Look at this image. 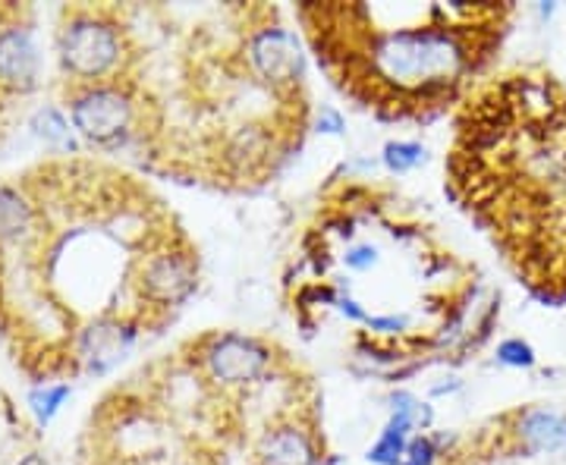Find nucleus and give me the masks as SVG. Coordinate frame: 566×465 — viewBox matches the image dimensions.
Listing matches in <instances>:
<instances>
[{"label":"nucleus","mask_w":566,"mask_h":465,"mask_svg":"<svg viewBox=\"0 0 566 465\" xmlns=\"http://www.w3.org/2000/svg\"><path fill=\"white\" fill-rule=\"evenodd\" d=\"M450 186L532 293L566 303V88L510 73L469 98L457 120Z\"/></svg>","instance_id":"obj_1"},{"label":"nucleus","mask_w":566,"mask_h":465,"mask_svg":"<svg viewBox=\"0 0 566 465\" xmlns=\"http://www.w3.org/2000/svg\"><path fill=\"white\" fill-rule=\"evenodd\" d=\"M506 13V7L428 3L390 25L368 3H305L296 10L324 73L385 120L444 114L491 61Z\"/></svg>","instance_id":"obj_2"},{"label":"nucleus","mask_w":566,"mask_h":465,"mask_svg":"<svg viewBox=\"0 0 566 465\" xmlns=\"http://www.w3.org/2000/svg\"><path fill=\"white\" fill-rule=\"evenodd\" d=\"M129 39L104 7H73L57 29V63L70 88L117 82L126 73Z\"/></svg>","instance_id":"obj_3"},{"label":"nucleus","mask_w":566,"mask_h":465,"mask_svg":"<svg viewBox=\"0 0 566 465\" xmlns=\"http://www.w3.org/2000/svg\"><path fill=\"white\" fill-rule=\"evenodd\" d=\"M66 104L76 136L92 148L120 151L142 133L145 104L129 80L70 88Z\"/></svg>","instance_id":"obj_4"},{"label":"nucleus","mask_w":566,"mask_h":465,"mask_svg":"<svg viewBox=\"0 0 566 465\" xmlns=\"http://www.w3.org/2000/svg\"><path fill=\"white\" fill-rule=\"evenodd\" d=\"M277 359V349L262 337L240 330H214L196 340L189 364L205 384L230 393H252L274 378Z\"/></svg>","instance_id":"obj_5"},{"label":"nucleus","mask_w":566,"mask_h":465,"mask_svg":"<svg viewBox=\"0 0 566 465\" xmlns=\"http://www.w3.org/2000/svg\"><path fill=\"white\" fill-rule=\"evenodd\" d=\"M199 289V258L180 230H164L136 264V296L148 318L186 305Z\"/></svg>","instance_id":"obj_6"},{"label":"nucleus","mask_w":566,"mask_h":465,"mask_svg":"<svg viewBox=\"0 0 566 465\" xmlns=\"http://www.w3.org/2000/svg\"><path fill=\"white\" fill-rule=\"evenodd\" d=\"M245 66L252 76L264 82L274 95L293 98L300 95L305 85V54L303 44L296 39L293 29L283 22H262L249 29L243 41Z\"/></svg>","instance_id":"obj_7"},{"label":"nucleus","mask_w":566,"mask_h":465,"mask_svg":"<svg viewBox=\"0 0 566 465\" xmlns=\"http://www.w3.org/2000/svg\"><path fill=\"white\" fill-rule=\"evenodd\" d=\"M145 324L136 318H95L85 321L73 337L70 346V359L73 368H80L85 374H111L117 364L133 352V346L139 344Z\"/></svg>","instance_id":"obj_8"},{"label":"nucleus","mask_w":566,"mask_h":465,"mask_svg":"<svg viewBox=\"0 0 566 465\" xmlns=\"http://www.w3.org/2000/svg\"><path fill=\"white\" fill-rule=\"evenodd\" d=\"M434 425V409L412 390H390L387 393V422L378 431L375 444L365 450V459L371 465H403L406 446L416 434Z\"/></svg>","instance_id":"obj_9"},{"label":"nucleus","mask_w":566,"mask_h":465,"mask_svg":"<svg viewBox=\"0 0 566 465\" xmlns=\"http://www.w3.org/2000/svg\"><path fill=\"white\" fill-rule=\"evenodd\" d=\"M322 441L315 419L296 412L281 415L259 431L252 446V465H322Z\"/></svg>","instance_id":"obj_10"},{"label":"nucleus","mask_w":566,"mask_h":465,"mask_svg":"<svg viewBox=\"0 0 566 465\" xmlns=\"http://www.w3.org/2000/svg\"><path fill=\"white\" fill-rule=\"evenodd\" d=\"M41 82V51L35 32L25 22L0 25V88L29 95Z\"/></svg>","instance_id":"obj_11"},{"label":"nucleus","mask_w":566,"mask_h":465,"mask_svg":"<svg viewBox=\"0 0 566 465\" xmlns=\"http://www.w3.org/2000/svg\"><path fill=\"white\" fill-rule=\"evenodd\" d=\"M41 211L29 186L0 182V255L20 252L35 240Z\"/></svg>","instance_id":"obj_12"},{"label":"nucleus","mask_w":566,"mask_h":465,"mask_svg":"<svg viewBox=\"0 0 566 465\" xmlns=\"http://www.w3.org/2000/svg\"><path fill=\"white\" fill-rule=\"evenodd\" d=\"M516 444L523 446L528 456L542 453H560L566 450V412L557 409H523L516 415Z\"/></svg>","instance_id":"obj_13"},{"label":"nucleus","mask_w":566,"mask_h":465,"mask_svg":"<svg viewBox=\"0 0 566 465\" xmlns=\"http://www.w3.org/2000/svg\"><path fill=\"white\" fill-rule=\"evenodd\" d=\"M29 126H32V133H35L48 148L63 151V155H80V136H76L73 123H70V117L63 114L61 107H54V104L39 107V110L32 114V123H29Z\"/></svg>","instance_id":"obj_14"},{"label":"nucleus","mask_w":566,"mask_h":465,"mask_svg":"<svg viewBox=\"0 0 566 465\" xmlns=\"http://www.w3.org/2000/svg\"><path fill=\"white\" fill-rule=\"evenodd\" d=\"M70 397H73L70 381H39V384L29 390V400L25 403H29V412L39 422V427H48L54 422V415L66 405Z\"/></svg>","instance_id":"obj_15"},{"label":"nucleus","mask_w":566,"mask_h":465,"mask_svg":"<svg viewBox=\"0 0 566 465\" xmlns=\"http://www.w3.org/2000/svg\"><path fill=\"white\" fill-rule=\"evenodd\" d=\"M424 161H428V148L422 142H416V139H390L381 148V167H385L390 177L412 173Z\"/></svg>","instance_id":"obj_16"},{"label":"nucleus","mask_w":566,"mask_h":465,"mask_svg":"<svg viewBox=\"0 0 566 465\" xmlns=\"http://www.w3.org/2000/svg\"><path fill=\"white\" fill-rule=\"evenodd\" d=\"M441 456H444V446H441V437L438 434H416L409 446H406V456L403 465H438L441 463Z\"/></svg>","instance_id":"obj_17"},{"label":"nucleus","mask_w":566,"mask_h":465,"mask_svg":"<svg viewBox=\"0 0 566 465\" xmlns=\"http://www.w3.org/2000/svg\"><path fill=\"white\" fill-rule=\"evenodd\" d=\"M494 359H497V364H504V368H532L535 364V349L523 337H510V340L497 344Z\"/></svg>","instance_id":"obj_18"},{"label":"nucleus","mask_w":566,"mask_h":465,"mask_svg":"<svg viewBox=\"0 0 566 465\" xmlns=\"http://www.w3.org/2000/svg\"><path fill=\"white\" fill-rule=\"evenodd\" d=\"M340 262H344V267L349 274H371V271L381 264V249L371 243H353L346 245Z\"/></svg>","instance_id":"obj_19"},{"label":"nucleus","mask_w":566,"mask_h":465,"mask_svg":"<svg viewBox=\"0 0 566 465\" xmlns=\"http://www.w3.org/2000/svg\"><path fill=\"white\" fill-rule=\"evenodd\" d=\"M331 308H337L346 321L356 324V327H365L368 315H371V311H368V308H365V305L359 303L349 289H344V286H337V296H334V305H331Z\"/></svg>","instance_id":"obj_20"},{"label":"nucleus","mask_w":566,"mask_h":465,"mask_svg":"<svg viewBox=\"0 0 566 465\" xmlns=\"http://www.w3.org/2000/svg\"><path fill=\"white\" fill-rule=\"evenodd\" d=\"M315 129H318L322 136H344L346 133L344 114H340L337 107H322V110H318V117H315Z\"/></svg>","instance_id":"obj_21"},{"label":"nucleus","mask_w":566,"mask_h":465,"mask_svg":"<svg viewBox=\"0 0 566 465\" xmlns=\"http://www.w3.org/2000/svg\"><path fill=\"white\" fill-rule=\"evenodd\" d=\"M453 390H460V381H457V378H453V381H450V384H438V387H431V390H428V393H431V397H444V393H453Z\"/></svg>","instance_id":"obj_22"},{"label":"nucleus","mask_w":566,"mask_h":465,"mask_svg":"<svg viewBox=\"0 0 566 465\" xmlns=\"http://www.w3.org/2000/svg\"><path fill=\"white\" fill-rule=\"evenodd\" d=\"M20 465H51V463H48L44 456H35V453H32V456H25Z\"/></svg>","instance_id":"obj_23"},{"label":"nucleus","mask_w":566,"mask_h":465,"mask_svg":"<svg viewBox=\"0 0 566 465\" xmlns=\"http://www.w3.org/2000/svg\"><path fill=\"white\" fill-rule=\"evenodd\" d=\"M170 465H202V463H196V459H177V463H170Z\"/></svg>","instance_id":"obj_24"}]
</instances>
